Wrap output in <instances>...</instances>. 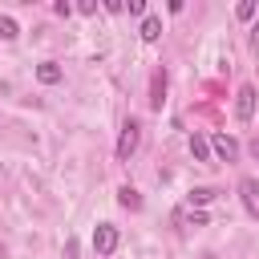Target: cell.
Instances as JSON below:
<instances>
[{
  "mask_svg": "<svg viewBox=\"0 0 259 259\" xmlns=\"http://www.w3.org/2000/svg\"><path fill=\"white\" fill-rule=\"evenodd\" d=\"M138 142H142V125L130 117V121L121 125V138H117V162H130L134 150H138Z\"/></svg>",
  "mask_w": 259,
  "mask_h": 259,
  "instance_id": "1",
  "label": "cell"
},
{
  "mask_svg": "<svg viewBox=\"0 0 259 259\" xmlns=\"http://www.w3.org/2000/svg\"><path fill=\"white\" fill-rule=\"evenodd\" d=\"M93 251L97 255H113L117 251V227L113 223H97L93 227Z\"/></svg>",
  "mask_w": 259,
  "mask_h": 259,
  "instance_id": "2",
  "label": "cell"
},
{
  "mask_svg": "<svg viewBox=\"0 0 259 259\" xmlns=\"http://www.w3.org/2000/svg\"><path fill=\"white\" fill-rule=\"evenodd\" d=\"M235 117H239V121H251V117H255V89H251V85H243V89L235 93Z\"/></svg>",
  "mask_w": 259,
  "mask_h": 259,
  "instance_id": "3",
  "label": "cell"
},
{
  "mask_svg": "<svg viewBox=\"0 0 259 259\" xmlns=\"http://www.w3.org/2000/svg\"><path fill=\"white\" fill-rule=\"evenodd\" d=\"M210 150H214L223 162H235V158H239V142H235L231 134H219V138H210Z\"/></svg>",
  "mask_w": 259,
  "mask_h": 259,
  "instance_id": "4",
  "label": "cell"
},
{
  "mask_svg": "<svg viewBox=\"0 0 259 259\" xmlns=\"http://www.w3.org/2000/svg\"><path fill=\"white\" fill-rule=\"evenodd\" d=\"M239 194H243V206L259 219V178H243L239 182Z\"/></svg>",
  "mask_w": 259,
  "mask_h": 259,
  "instance_id": "5",
  "label": "cell"
},
{
  "mask_svg": "<svg viewBox=\"0 0 259 259\" xmlns=\"http://www.w3.org/2000/svg\"><path fill=\"white\" fill-rule=\"evenodd\" d=\"M162 101H166V73L158 69L150 81V109H162Z\"/></svg>",
  "mask_w": 259,
  "mask_h": 259,
  "instance_id": "6",
  "label": "cell"
},
{
  "mask_svg": "<svg viewBox=\"0 0 259 259\" xmlns=\"http://www.w3.org/2000/svg\"><path fill=\"white\" fill-rule=\"evenodd\" d=\"M36 81H40V85H57V81H61V65H53V61L36 65Z\"/></svg>",
  "mask_w": 259,
  "mask_h": 259,
  "instance_id": "7",
  "label": "cell"
},
{
  "mask_svg": "<svg viewBox=\"0 0 259 259\" xmlns=\"http://www.w3.org/2000/svg\"><path fill=\"white\" fill-rule=\"evenodd\" d=\"M158 36H162V20H158V16H146V20H142V40L154 45Z\"/></svg>",
  "mask_w": 259,
  "mask_h": 259,
  "instance_id": "8",
  "label": "cell"
},
{
  "mask_svg": "<svg viewBox=\"0 0 259 259\" xmlns=\"http://www.w3.org/2000/svg\"><path fill=\"white\" fill-rule=\"evenodd\" d=\"M117 202H121L125 210H142V194H138L134 186H121V190H117Z\"/></svg>",
  "mask_w": 259,
  "mask_h": 259,
  "instance_id": "9",
  "label": "cell"
},
{
  "mask_svg": "<svg viewBox=\"0 0 259 259\" xmlns=\"http://www.w3.org/2000/svg\"><path fill=\"white\" fill-rule=\"evenodd\" d=\"M190 154H194V162H206V158H210V142H206L202 134H194V138H190Z\"/></svg>",
  "mask_w": 259,
  "mask_h": 259,
  "instance_id": "10",
  "label": "cell"
},
{
  "mask_svg": "<svg viewBox=\"0 0 259 259\" xmlns=\"http://www.w3.org/2000/svg\"><path fill=\"white\" fill-rule=\"evenodd\" d=\"M186 198H190V206H206V202L214 198V190H210V186H198V190H190Z\"/></svg>",
  "mask_w": 259,
  "mask_h": 259,
  "instance_id": "11",
  "label": "cell"
},
{
  "mask_svg": "<svg viewBox=\"0 0 259 259\" xmlns=\"http://www.w3.org/2000/svg\"><path fill=\"white\" fill-rule=\"evenodd\" d=\"M12 36H20L16 20H12V16H0V40H12Z\"/></svg>",
  "mask_w": 259,
  "mask_h": 259,
  "instance_id": "12",
  "label": "cell"
},
{
  "mask_svg": "<svg viewBox=\"0 0 259 259\" xmlns=\"http://www.w3.org/2000/svg\"><path fill=\"white\" fill-rule=\"evenodd\" d=\"M235 16H239V20H251V16H255V0H239V4H235Z\"/></svg>",
  "mask_w": 259,
  "mask_h": 259,
  "instance_id": "13",
  "label": "cell"
},
{
  "mask_svg": "<svg viewBox=\"0 0 259 259\" xmlns=\"http://www.w3.org/2000/svg\"><path fill=\"white\" fill-rule=\"evenodd\" d=\"M53 12H57V16H69V12H73V4H69V0H57V4H53Z\"/></svg>",
  "mask_w": 259,
  "mask_h": 259,
  "instance_id": "14",
  "label": "cell"
},
{
  "mask_svg": "<svg viewBox=\"0 0 259 259\" xmlns=\"http://www.w3.org/2000/svg\"><path fill=\"white\" fill-rule=\"evenodd\" d=\"M77 12H85V16H93V12H97V4H93V0H81V4H77Z\"/></svg>",
  "mask_w": 259,
  "mask_h": 259,
  "instance_id": "15",
  "label": "cell"
},
{
  "mask_svg": "<svg viewBox=\"0 0 259 259\" xmlns=\"http://www.w3.org/2000/svg\"><path fill=\"white\" fill-rule=\"evenodd\" d=\"M125 8H130V16H142V12H146V4H142V0H130Z\"/></svg>",
  "mask_w": 259,
  "mask_h": 259,
  "instance_id": "16",
  "label": "cell"
},
{
  "mask_svg": "<svg viewBox=\"0 0 259 259\" xmlns=\"http://www.w3.org/2000/svg\"><path fill=\"white\" fill-rule=\"evenodd\" d=\"M251 45H255V53H259V24L251 28Z\"/></svg>",
  "mask_w": 259,
  "mask_h": 259,
  "instance_id": "17",
  "label": "cell"
},
{
  "mask_svg": "<svg viewBox=\"0 0 259 259\" xmlns=\"http://www.w3.org/2000/svg\"><path fill=\"white\" fill-rule=\"evenodd\" d=\"M251 154H255V158H259V138H255V142H251Z\"/></svg>",
  "mask_w": 259,
  "mask_h": 259,
  "instance_id": "18",
  "label": "cell"
}]
</instances>
